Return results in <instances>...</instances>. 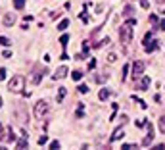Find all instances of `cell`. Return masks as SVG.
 Masks as SVG:
<instances>
[{"label":"cell","mask_w":165,"mask_h":150,"mask_svg":"<svg viewBox=\"0 0 165 150\" xmlns=\"http://www.w3.org/2000/svg\"><path fill=\"white\" fill-rule=\"evenodd\" d=\"M136 25V20L134 17H131V20H127L123 25H121L119 29V39L123 44H129L131 40H133V27Z\"/></svg>","instance_id":"6da1fadb"},{"label":"cell","mask_w":165,"mask_h":150,"mask_svg":"<svg viewBox=\"0 0 165 150\" xmlns=\"http://www.w3.org/2000/svg\"><path fill=\"white\" fill-rule=\"evenodd\" d=\"M8 91L23 92V91H25V79L21 77V75H15L13 79H10V83H8Z\"/></svg>","instance_id":"7a4b0ae2"},{"label":"cell","mask_w":165,"mask_h":150,"mask_svg":"<svg viewBox=\"0 0 165 150\" xmlns=\"http://www.w3.org/2000/svg\"><path fill=\"white\" fill-rule=\"evenodd\" d=\"M33 114H35V118L37 119H44L46 116H48V110H50V106H48V102L46 100H38L37 104H35V108H33Z\"/></svg>","instance_id":"3957f363"},{"label":"cell","mask_w":165,"mask_h":150,"mask_svg":"<svg viewBox=\"0 0 165 150\" xmlns=\"http://www.w3.org/2000/svg\"><path fill=\"white\" fill-rule=\"evenodd\" d=\"M144 67H146V65H144V62L136 60V62L133 64V77H134V79H138L140 75H142V71H144Z\"/></svg>","instance_id":"277c9868"},{"label":"cell","mask_w":165,"mask_h":150,"mask_svg":"<svg viewBox=\"0 0 165 150\" xmlns=\"http://www.w3.org/2000/svg\"><path fill=\"white\" fill-rule=\"evenodd\" d=\"M123 135H125V131H123V127H117V129L113 131V135L109 137V141L113 143V141H119V139H123Z\"/></svg>","instance_id":"5b68a950"},{"label":"cell","mask_w":165,"mask_h":150,"mask_svg":"<svg viewBox=\"0 0 165 150\" xmlns=\"http://www.w3.org/2000/svg\"><path fill=\"white\" fill-rule=\"evenodd\" d=\"M65 75H67V67L62 65V67H58V71L54 73V79H62V77H65Z\"/></svg>","instance_id":"8992f818"},{"label":"cell","mask_w":165,"mask_h":150,"mask_svg":"<svg viewBox=\"0 0 165 150\" xmlns=\"http://www.w3.org/2000/svg\"><path fill=\"white\" fill-rule=\"evenodd\" d=\"M150 81H152L150 77H142V81H140V83H138L136 87H138L140 91H146V89H148V85H150Z\"/></svg>","instance_id":"52a82bcc"},{"label":"cell","mask_w":165,"mask_h":150,"mask_svg":"<svg viewBox=\"0 0 165 150\" xmlns=\"http://www.w3.org/2000/svg\"><path fill=\"white\" fill-rule=\"evenodd\" d=\"M4 25H13V21H15V17H13L12 13H6V15H4Z\"/></svg>","instance_id":"ba28073f"},{"label":"cell","mask_w":165,"mask_h":150,"mask_svg":"<svg viewBox=\"0 0 165 150\" xmlns=\"http://www.w3.org/2000/svg\"><path fill=\"white\" fill-rule=\"evenodd\" d=\"M64 98H65V89H64V87H60V91H58L56 100H58V102H64Z\"/></svg>","instance_id":"9c48e42d"},{"label":"cell","mask_w":165,"mask_h":150,"mask_svg":"<svg viewBox=\"0 0 165 150\" xmlns=\"http://www.w3.org/2000/svg\"><path fill=\"white\" fill-rule=\"evenodd\" d=\"M156 46H158V40H152V44L146 42V52H154V50H156Z\"/></svg>","instance_id":"30bf717a"},{"label":"cell","mask_w":165,"mask_h":150,"mask_svg":"<svg viewBox=\"0 0 165 150\" xmlns=\"http://www.w3.org/2000/svg\"><path fill=\"white\" fill-rule=\"evenodd\" d=\"M13 6H15V10H23L25 8V0H13Z\"/></svg>","instance_id":"8fae6325"},{"label":"cell","mask_w":165,"mask_h":150,"mask_svg":"<svg viewBox=\"0 0 165 150\" xmlns=\"http://www.w3.org/2000/svg\"><path fill=\"white\" fill-rule=\"evenodd\" d=\"M98 96H100V100H108V98H109V91H108V89H102Z\"/></svg>","instance_id":"7c38bea8"},{"label":"cell","mask_w":165,"mask_h":150,"mask_svg":"<svg viewBox=\"0 0 165 150\" xmlns=\"http://www.w3.org/2000/svg\"><path fill=\"white\" fill-rule=\"evenodd\" d=\"M15 146H17V148H27L29 144H27V141H25V139H19V141H17V144H15Z\"/></svg>","instance_id":"4fadbf2b"},{"label":"cell","mask_w":165,"mask_h":150,"mask_svg":"<svg viewBox=\"0 0 165 150\" xmlns=\"http://www.w3.org/2000/svg\"><path fill=\"white\" fill-rule=\"evenodd\" d=\"M71 77H73V81H79V79L82 77V71H73V73H71Z\"/></svg>","instance_id":"5bb4252c"},{"label":"cell","mask_w":165,"mask_h":150,"mask_svg":"<svg viewBox=\"0 0 165 150\" xmlns=\"http://www.w3.org/2000/svg\"><path fill=\"white\" fill-rule=\"evenodd\" d=\"M67 25H69V21H67V20H62V21H60V31L67 29Z\"/></svg>","instance_id":"9a60e30c"},{"label":"cell","mask_w":165,"mask_h":150,"mask_svg":"<svg viewBox=\"0 0 165 150\" xmlns=\"http://www.w3.org/2000/svg\"><path fill=\"white\" fill-rule=\"evenodd\" d=\"M159 131H161V133H165V116L159 119Z\"/></svg>","instance_id":"2e32d148"},{"label":"cell","mask_w":165,"mask_h":150,"mask_svg":"<svg viewBox=\"0 0 165 150\" xmlns=\"http://www.w3.org/2000/svg\"><path fill=\"white\" fill-rule=\"evenodd\" d=\"M140 2V6L144 8V10H148V8H150V2H148V0H138Z\"/></svg>","instance_id":"e0dca14e"},{"label":"cell","mask_w":165,"mask_h":150,"mask_svg":"<svg viewBox=\"0 0 165 150\" xmlns=\"http://www.w3.org/2000/svg\"><path fill=\"white\" fill-rule=\"evenodd\" d=\"M0 44L2 46H10V40H8L6 37H0Z\"/></svg>","instance_id":"ac0fdd59"},{"label":"cell","mask_w":165,"mask_h":150,"mask_svg":"<svg viewBox=\"0 0 165 150\" xmlns=\"http://www.w3.org/2000/svg\"><path fill=\"white\" fill-rule=\"evenodd\" d=\"M46 141H48V137H46V135H42V137L38 139V144H40V146H44V144H46Z\"/></svg>","instance_id":"d6986e66"},{"label":"cell","mask_w":165,"mask_h":150,"mask_svg":"<svg viewBox=\"0 0 165 150\" xmlns=\"http://www.w3.org/2000/svg\"><path fill=\"white\" fill-rule=\"evenodd\" d=\"M158 20H159L158 15H154V13L150 15V23H152V25H156V23H158Z\"/></svg>","instance_id":"ffe728a7"},{"label":"cell","mask_w":165,"mask_h":150,"mask_svg":"<svg viewBox=\"0 0 165 150\" xmlns=\"http://www.w3.org/2000/svg\"><path fill=\"white\" fill-rule=\"evenodd\" d=\"M87 54H89V42L82 44V56H87Z\"/></svg>","instance_id":"44dd1931"},{"label":"cell","mask_w":165,"mask_h":150,"mask_svg":"<svg viewBox=\"0 0 165 150\" xmlns=\"http://www.w3.org/2000/svg\"><path fill=\"white\" fill-rule=\"evenodd\" d=\"M4 79H6V69L0 67V81H4Z\"/></svg>","instance_id":"7402d4cb"},{"label":"cell","mask_w":165,"mask_h":150,"mask_svg":"<svg viewBox=\"0 0 165 150\" xmlns=\"http://www.w3.org/2000/svg\"><path fill=\"white\" fill-rule=\"evenodd\" d=\"M81 20L85 21V23H87V21H89V13H87V10H85V12L81 13Z\"/></svg>","instance_id":"603a6c76"},{"label":"cell","mask_w":165,"mask_h":150,"mask_svg":"<svg viewBox=\"0 0 165 150\" xmlns=\"http://www.w3.org/2000/svg\"><path fill=\"white\" fill-rule=\"evenodd\" d=\"M79 92H89V87L87 85H79Z\"/></svg>","instance_id":"cb8c5ba5"},{"label":"cell","mask_w":165,"mask_h":150,"mask_svg":"<svg viewBox=\"0 0 165 150\" xmlns=\"http://www.w3.org/2000/svg\"><path fill=\"white\" fill-rule=\"evenodd\" d=\"M60 40H62V44H67V40H69V37H67V35H62V39H60Z\"/></svg>","instance_id":"d4e9b609"},{"label":"cell","mask_w":165,"mask_h":150,"mask_svg":"<svg viewBox=\"0 0 165 150\" xmlns=\"http://www.w3.org/2000/svg\"><path fill=\"white\" fill-rule=\"evenodd\" d=\"M96 67V60H90L89 62V69H94Z\"/></svg>","instance_id":"484cf974"},{"label":"cell","mask_w":165,"mask_h":150,"mask_svg":"<svg viewBox=\"0 0 165 150\" xmlns=\"http://www.w3.org/2000/svg\"><path fill=\"white\" fill-rule=\"evenodd\" d=\"M123 148H125V150H131V148H136V144H123Z\"/></svg>","instance_id":"4316f807"},{"label":"cell","mask_w":165,"mask_h":150,"mask_svg":"<svg viewBox=\"0 0 165 150\" xmlns=\"http://www.w3.org/2000/svg\"><path fill=\"white\" fill-rule=\"evenodd\" d=\"M2 56H4V58H10V56H12V50H4Z\"/></svg>","instance_id":"83f0119b"},{"label":"cell","mask_w":165,"mask_h":150,"mask_svg":"<svg viewBox=\"0 0 165 150\" xmlns=\"http://www.w3.org/2000/svg\"><path fill=\"white\" fill-rule=\"evenodd\" d=\"M6 141H8V143H10V141H12V129H8V135H6Z\"/></svg>","instance_id":"f1b7e54d"},{"label":"cell","mask_w":165,"mask_h":150,"mask_svg":"<svg viewBox=\"0 0 165 150\" xmlns=\"http://www.w3.org/2000/svg\"><path fill=\"white\" fill-rule=\"evenodd\" d=\"M50 148H52V150H56V148H60V143H52V144H50Z\"/></svg>","instance_id":"f546056e"},{"label":"cell","mask_w":165,"mask_h":150,"mask_svg":"<svg viewBox=\"0 0 165 150\" xmlns=\"http://www.w3.org/2000/svg\"><path fill=\"white\" fill-rule=\"evenodd\" d=\"M159 27H161V29H163V31H165V20L161 21V23H159Z\"/></svg>","instance_id":"4dcf8cb0"},{"label":"cell","mask_w":165,"mask_h":150,"mask_svg":"<svg viewBox=\"0 0 165 150\" xmlns=\"http://www.w3.org/2000/svg\"><path fill=\"white\" fill-rule=\"evenodd\" d=\"M2 133H4V125L0 123V137H2Z\"/></svg>","instance_id":"1f68e13d"},{"label":"cell","mask_w":165,"mask_h":150,"mask_svg":"<svg viewBox=\"0 0 165 150\" xmlns=\"http://www.w3.org/2000/svg\"><path fill=\"white\" fill-rule=\"evenodd\" d=\"M163 2H165V0H158V4H163Z\"/></svg>","instance_id":"d6a6232c"},{"label":"cell","mask_w":165,"mask_h":150,"mask_svg":"<svg viewBox=\"0 0 165 150\" xmlns=\"http://www.w3.org/2000/svg\"><path fill=\"white\" fill-rule=\"evenodd\" d=\"M0 106H2V98H0Z\"/></svg>","instance_id":"836d02e7"}]
</instances>
